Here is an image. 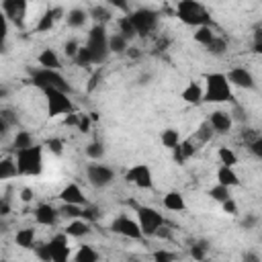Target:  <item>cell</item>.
Masks as SVG:
<instances>
[{
  "label": "cell",
  "mask_w": 262,
  "mask_h": 262,
  "mask_svg": "<svg viewBox=\"0 0 262 262\" xmlns=\"http://www.w3.org/2000/svg\"><path fill=\"white\" fill-rule=\"evenodd\" d=\"M233 100L231 84L227 82L225 74L221 72H211L205 76V86H203V102H213V104H223Z\"/></svg>",
  "instance_id": "1"
},
{
  "label": "cell",
  "mask_w": 262,
  "mask_h": 262,
  "mask_svg": "<svg viewBox=\"0 0 262 262\" xmlns=\"http://www.w3.org/2000/svg\"><path fill=\"white\" fill-rule=\"evenodd\" d=\"M43 149L45 147L41 143H33L25 149L14 151L18 176H39L43 172Z\"/></svg>",
  "instance_id": "2"
},
{
  "label": "cell",
  "mask_w": 262,
  "mask_h": 262,
  "mask_svg": "<svg viewBox=\"0 0 262 262\" xmlns=\"http://www.w3.org/2000/svg\"><path fill=\"white\" fill-rule=\"evenodd\" d=\"M84 47L88 49L90 57H92V63L94 66H102L111 51H108V33H106V27L104 25H92L90 31H88V37H86V43Z\"/></svg>",
  "instance_id": "3"
},
{
  "label": "cell",
  "mask_w": 262,
  "mask_h": 262,
  "mask_svg": "<svg viewBox=\"0 0 262 262\" xmlns=\"http://www.w3.org/2000/svg\"><path fill=\"white\" fill-rule=\"evenodd\" d=\"M31 84L35 88H39L41 92L47 88H55V90H63L68 94H72V84L66 80V76L59 70H49V68H35L31 70Z\"/></svg>",
  "instance_id": "4"
},
{
  "label": "cell",
  "mask_w": 262,
  "mask_h": 262,
  "mask_svg": "<svg viewBox=\"0 0 262 262\" xmlns=\"http://www.w3.org/2000/svg\"><path fill=\"white\" fill-rule=\"evenodd\" d=\"M176 16L184 25L194 27V29L211 23V16H209L207 8L201 2H196V0H178V4H176Z\"/></svg>",
  "instance_id": "5"
},
{
  "label": "cell",
  "mask_w": 262,
  "mask_h": 262,
  "mask_svg": "<svg viewBox=\"0 0 262 262\" xmlns=\"http://www.w3.org/2000/svg\"><path fill=\"white\" fill-rule=\"evenodd\" d=\"M131 23V27L135 29L137 37H147L158 29L160 23V12L154 8H137V10H129L125 14Z\"/></svg>",
  "instance_id": "6"
},
{
  "label": "cell",
  "mask_w": 262,
  "mask_h": 262,
  "mask_svg": "<svg viewBox=\"0 0 262 262\" xmlns=\"http://www.w3.org/2000/svg\"><path fill=\"white\" fill-rule=\"evenodd\" d=\"M43 96H45V102H47V115L51 119L55 117H61V115H70L76 111L72 98L68 92L63 90H55V88H47L43 90Z\"/></svg>",
  "instance_id": "7"
},
{
  "label": "cell",
  "mask_w": 262,
  "mask_h": 262,
  "mask_svg": "<svg viewBox=\"0 0 262 262\" xmlns=\"http://www.w3.org/2000/svg\"><path fill=\"white\" fill-rule=\"evenodd\" d=\"M135 213H137V223H139V229H141L143 237H154L156 231L166 223L164 213H160L154 207L139 205V207H135Z\"/></svg>",
  "instance_id": "8"
},
{
  "label": "cell",
  "mask_w": 262,
  "mask_h": 262,
  "mask_svg": "<svg viewBox=\"0 0 262 262\" xmlns=\"http://www.w3.org/2000/svg\"><path fill=\"white\" fill-rule=\"evenodd\" d=\"M86 180L94 186V188H106L108 184L115 182V170L106 164L100 162H92L86 166Z\"/></svg>",
  "instance_id": "9"
},
{
  "label": "cell",
  "mask_w": 262,
  "mask_h": 262,
  "mask_svg": "<svg viewBox=\"0 0 262 262\" xmlns=\"http://www.w3.org/2000/svg\"><path fill=\"white\" fill-rule=\"evenodd\" d=\"M6 16L8 23H12L14 27L23 29L27 23V12H29V0H2V8H0Z\"/></svg>",
  "instance_id": "10"
},
{
  "label": "cell",
  "mask_w": 262,
  "mask_h": 262,
  "mask_svg": "<svg viewBox=\"0 0 262 262\" xmlns=\"http://www.w3.org/2000/svg\"><path fill=\"white\" fill-rule=\"evenodd\" d=\"M125 180L137 188H143V190H149L154 188V172L147 164H135L131 166L127 172H125Z\"/></svg>",
  "instance_id": "11"
},
{
  "label": "cell",
  "mask_w": 262,
  "mask_h": 262,
  "mask_svg": "<svg viewBox=\"0 0 262 262\" xmlns=\"http://www.w3.org/2000/svg\"><path fill=\"white\" fill-rule=\"evenodd\" d=\"M111 229L117 233V235H123V237H129V239H143V233L139 229V223L137 219H131L129 215H119L113 219L111 223Z\"/></svg>",
  "instance_id": "12"
},
{
  "label": "cell",
  "mask_w": 262,
  "mask_h": 262,
  "mask_svg": "<svg viewBox=\"0 0 262 262\" xmlns=\"http://www.w3.org/2000/svg\"><path fill=\"white\" fill-rule=\"evenodd\" d=\"M51 254L53 262H68L70 260V235L68 233H55L49 242H45Z\"/></svg>",
  "instance_id": "13"
},
{
  "label": "cell",
  "mask_w": 262,
  "mask_h": 262,
  "mask_svg": "<svg viewBox=\"0 0 262 262\" xmlns=\"http://www.w3.org/2000/svg\"><path fill=\"white\" fill-rule=\"evenodd\" d=\"M225 78H227V82L231 84V88H233V86H235V88H242V90H254V88H256V80H254V76H252V72H250L248 68L235 66V68H231V70L225 74Z\"/></svg>",
  "instance_id": "14"
},
{
  "label": "cell",
  "mask_w": 262,
  "mask_h": 262,
  "mask_svg": "<svg viewBox=\"0 0 262 262\" xmlns=\"http://www.w3.org/2000/svg\"><path fill=\"white\" fill-rule=\"evenodd\" d=\"M33 217L39 225H45V227H51L57 223V219L61 217L59 215V209H55L53 205L49 203H39L35 209H33Z\"/></svg>",
  "instance_id": "15"
},
{
  "label": "cell",
  "mask_w": 262,
  "mask_h": 262,
  "mask_svg": "<svg viewBox=\"0 0 262 262\" xmlns=\"http://www.w3.org/2000/svg\"><path fill=\"white\" fill-rule=\"evenodd\" d=\"M63 16H66L63 8H59V6L47 8V10L39 16V20H37V25H35V31H37V33H49V31L55 27V23H57L59 18H63Z\"/></svg>",
  "instance_id": "16"
},
{
  "label": "cell",
  "mask_w": 262,
  "mask_h": 262,
  "mask_svg": "<svg viewBox=\"0 0 262 262\" xmlns=\"http://www.w3.org/2000/svg\"><path fill=\"white\" fill-rule=\"evenodd\" d=\"M199 143L192 139V137H188V139H180L174 147H172V158H174V162L176 164H184V162H188L194 154H196V147Z\"/></svg>",
  "instance_id": "17"
},
{
  "label": "cell",
  "mask_w": 262,
  "mask_h": 262,
  "mask_svg": "<svg viewBox=\"0 0 262 262\" xmlns=\"http://www.w3.org/2000/svg\"><path fill=\"white\" fill-rule=\"evenodd\" d=\"M207 121H209V125L213 127V131L219 133V135L229 133L231 127H233V119H231V115L225 113V111H213V113L207 117Z\"/></svg>",
  "instance_id": "18"
},
{
  "label": "cell",
  "mask_w": 262,
  "mask_h": 262,
  "mask_svg": "<svg viewBox=\"0 0 262 262\" xmlns=\"http://www.w3.org/2000/svg\"><path fill=\"white\" fill-rule=\"evenodd\" d=\"M59 201L68 203V205H82V207L88 205V199L84 196V190L76 182H70L59 190Z\"/></svg>",
  "instance_id": "19"
},
{
  "label": "cell",
  "mask_w": 262,
  "mask_h": 262,
  "mask_svg": "<svg viewBox=\"0 0 262 262\" xmlns=\"http://www.w3.org/2000/svg\"><path fill=\"white\" fill-rule=\"evenodd\" d=\"M180 98H182L186 104H192V106L203 104V86H201L196 80H190V82L182 88Z\"/></svg>",
  "instance_id": "20"
},
{
  "label": "cell",
  "mask_w": 262,
  "mask_h": 262,
  "mask_svg": "<svg viewBox=\"0 0 262 262\" xmlns=\"http://www.w3.org/2000/svg\"><path fill=\"white\" fill-rule=\"evenodd\" d=\"M90 231H92L90 221H86V219H82V217L70 219V223L63 227V233H68L70 237H86Z\"/></svg>",
  "instance_id": "21"
},
{
  "label": "cell",
  "mask_w": 262,
  "mask_h": 262,
  "mask_svg": "<svg viewBox=\"0 0 262 262\" xmlns=\"http://www.w3.org/2000/svg\"><path fill=\"white\" fill-rule=\"evenodd\" d=\"M88 10L86 8H72V10H68L66 12V16H63V20H66V25L70 27V29H82L86 23H88Z\"/></svg>",
  "instance_id": "22"
},
{
  "label": "cell",
  "mask_w": 262,
  "mask_h": 262,
  "mask_svg": "<svg viewBox=\"0 0 262 262\" xmlns=\"http://www.w3.org/2000/svg\"><path fill=\"white\" fill-rule=\"evenodd\" d=\"M217 182L223 184V186L233 188V186H239V176H237V172H235L233 166H219V170H217Z\"/></svg>",
  "instance_id": "23"
},
{
  "label": "cell",
  "mask_w": 262,
  "mask_h": 262,
  "mask_svg": "<svg viewBox=\"0 0 262 262\" xmlns=\"http://www.w3.org/2000/svg\"><path fill=\"white\" fill-rule=\"evenodd\" d=\"M162 203H164V209H168V211H176V213L186 211V201H184V196H182L178 190L166 192Z\"/></svg>",
  "instance_id": "24"
},
{
  "label": "cell",
  "mask_w": 262,
  "mask_h": 262,
  "mask_svg": "<svg viewBox=\"0 0 262 262\" xmlns=\"http://www.w3.org/2000/svg\"><path fill=\"white\" fill-rule=\"evenodd\" d=\"M88 16H90L96 25H104V27H106V23H111V20H113V10H111V6L96 4V6L88 8Z\"/></svg>",
  "instance_id": "25"
},
{
  "label": "cell",
  "mask_w": 262,
  "mask_h": 262,
  "mask_svg": "<svg viewBox=\"0 0 262 262\" xmlns=\"http://www.w3.org/2000/svg\"><path fill=\"white\" fill-rule=\"evenodd\" d=\"M37 61L41 68H49V70H59L61 68V59L59 55L55 53V49H43L39 55H37Z\"/></svg>",
  "instance_id": "26"
},
{
  "label": "cell",
  "mask_w": 262,
  "mask_h": 262,
  "mask_svg": "<svg viewBox=\"0 0 262 262\" xmlns=\"http://www.w3.org/2000/svg\"><path fill=\"white\" fill-rule=\"evenodd\" d=\"M14 244L18 248H23V250H33V246H35V229L33 227L18 229L16 235H14Z\"/></svg>",
  "instance_id": "27"
},
{
  "label": "cell",
  "mask_w": 262,
  "mask_h": 262,
  "mask_svg": "<svg viewBox=\"0 0 262 262\" xmlns=\"http://www.w3.org/2000/svg\"><path fill=\"white\" fill-rule=\"evenodd\" d=\"M14 176H18V172H16V162H14V154L0 158V180H10V178H14Z\"/></svg>",
  "instance_id": "28"
},
{
  "label": "cell",
  "mask_w": 262,
  "mask_h": 262,
  "mask_svg": "<svg viewBox=\"0 0 262 262\" xmlns=\"http://www.w3.org/2000/svg\"><path fill=\"white\" fill-rule=\"evenodd\" d=\"M74 260H76V262H96V260H100V254H98V252H96L92 246L82 244V246L76 250Z\"/></svg>",
  "instance_id": "29"
},
{
  "label": "cell",
  "mask_w": 262,
  "mask_h": 262,
  "mask_svg": "<svg viewBox=\"0 0 262 262\" xmlns=\"http://www.w3.org/2000/svg\"><path fill=\"white\" fill-rule=\"evenodd\" d=\"M127 47H129V41H127L121 33L108 35V51H111V53H125Z\"/></svg>",
  "instance_id": "30"
},
{
  "label": "cell",
  "mask_w": 262,
  "mask_h": 262,
  "mask_svg": "<svg viewBox=\"0 0 262 262\" xmlns=\"http://www.w3.org/2000/svg\"><path fill=\"white\" fill-rule=\"evenodd\" d=\"M213 135H215V131H213V127L209 125V121H203V123L196 127L192 139H194L196 143H209V141L213 139Z\"/></svg>",
  "instance_id": "31"
},
{
  "label": "cell",
  "mask_w": 262,
  "mask_h": 262,
  "mask_svg": "<svg viewBox=\"0 0 262 262\" xmlns=\"http://www.w3.org/2000/svg\"><path fill=\"white\" fill-rule=\"evenodd\" d=\"M33 143H35L33 135H31L29 131H25V129L16 131V133H14V137H12V149H14V151L25 149V147H29V145H33Z\"/></svg>",
  "instance_id": "32"
},
{
  "label": "cell",
  "mask_w": 262,
  "mask_h": 262,
  "mask_svg": "<svg viewBox=\"0 0 262 262\" xmlns=\"http://www.w3.org/2000/svg\"><path fill=\"white\" fill-rule=\"evenodd\" d=\"M217 158H219L221 166H233L235 168V164H237V154L231 147H227V145H221L217 149Z\"/></svg>",
  "instance_id": "33"
},
{
  "label": "cell",
  "mask_w": 262,
  "mask_h": 262,
  "mask_svg": "<svg viewBox=\"0 0 262 262\" xmlns=\"http://www.w3.org/2000/svg\"><path fill=\"white\" fill-rule=\"evenodd\" d=\"M205 49H207L211 55H215V57H221V55L227 51V41H225L223 37L215 35V37L211 39V43H209V45H205Z\"/></svg>",
  "instance_id": "34"
},
{
  "label": "cell",
  "mask_w": 262,
  "mask_h": 262,
  "mask_svg": "<svg viewBox=\"0 0 262 262\" xmlns=\"http://www.w3.org/2000/svg\"><path fill=\"white\" fill-rule=\"evenodd\" d=\"M215 35H217V33L211 29V25H203V27H196V31H194V41L205 47V45L211 43V39H213Z\"/></svg>",
  "instance_id": "35"
},
{
  "label": "cell",
  "mask_w": 262,
  "mask_h": 262,
  "mask_svg": "<svg viewBox=\"0 0 262 262\" xmlns=\"http://www.w3.org/2000/svg\"><path fill=\"white\" fill-rule=\"evenodd\" d=\"M104 151H106V149H104V143L98 141V139H96V141H90V143L86 145V156H88L92 162H100V160L104 158Z\"/></svg>",
  "instance_id": "36"
},
{
  "label": "cell",
  "mask_w": 262,
  "mask_h": 262,
  "mask_svg": "<svg viewBox=\"0 0 262 262\" xmlns=\"http://www.w3.org/2000/svg\"><path fill=\"white\" fill-rule=\"evenodd\" d=\"M160 141H162V145L164 147H168V149H172L178 141H180V133L176 131V129H164L162 133H160Z\"/></svg>",
  "instance_id": "37"
},
{
  "label": "cell",
  "mask_w": 262,
  "mask_h": 262,
  "mask_svg": "<svg viewBox=\"0 0 262 262\" xmlns=\"http://www.w3.org/2000/svg\"><path fill=\"white\" fill-rule=\"evenodd\" d=\"M117 27H119V31H117V33H121L129 43L137 37V35H135V29L131 27V23H129V18H127V16H121V18L117 20Z\"/></svg>",
  "instance_id": "38"
},
{
  "label": "cell",
  "mask_w": 262,
  "mask_h": 262,
  "mask_svg": "<svg viewBox=\"0 0 262 262\" xmlns=\"http://www.w3.org/2000/svg\"><path fill=\"white\" fill-rule=\"evenodd\" d=\"M209 196L213 199V201H217V203H223L225 199H229L231 196V188L229 186H223V184H215L211 190H209Z\"/></svg>",
  "instance_id": "39"
},
{
  "label": "cell",
  "mask_w": 262,
  "mask_h": 262,
  "mask_svg": "<svg viewBox=\"0 0 262 262\" xmlns=\"http://www.w3.org/2000/svg\"><path fill=\"white\" fill-rule=\"evenodd\" d=\"M74 63L80 66V68H90V66H94V63H92V57H90V53H88V49H86L84 45H80V49L76 51Z\"/></svg>",
  "instance_id": "40"
},
{
  "label": "cell",
  "mask_w": 262,
  "mask_h": 262,
  "mask_svg": "<svg viewBox=\"0 0 262 262\" xmlns=\"http://www.w3.org/2000/svg\"><path fill=\"white\" fill-rule=\"evenodd\" d=\"M59 215H61V217H68V219L82 217V205H68V203H61Z\"/></svg>",
  "instance_id": "41"
},
{
  "label": "cell",
  "mask_w": 262,
  "mask_h": 262,
  "mask_svg": "<svg viewBox=\"0 0 262 262\" xmlns=\"http://www.w3.org/2000/svg\"><path fill=\"white\" fill-rule=\"evenodd\" d=\"M207 250H209L207 242L196 239V242H192V246H190V256H192L194 260H205V258H207Z\"/></svg>",
  "instance_id": "42"
},
{
  "label": "cell",
  "mask_w": 262,
  "mask_h": 262,
  "mask_svg": "<svg viewBox=\"0 0 262 262\" xmlns=\"http://www.w3.org/2000/svg\"><path fill=\"white\" fill-rule=\"evenodd\" d=\"M8 20L4 16V12L0 10V53L6 51V43H8Z\"/></svg>",
  "instance_id": "43"
},
{
  "label": "cell",
  "mask_w": 262,
  "mask_h": 262,
  "mask_svg": "<svg viewBox=\"0 0 262 262\" xmlns=\"http://www.w3.org/2000/svg\"><path fill=\"white\" fill-rule=\"evenodd\" d=\"M239 137H242V141L248 145V143H252L254 139H258V137H262V135H260V131H258L256 127H244V129L239 131Z\"/></svg>",
  "instance_id": "44"
},
{
  "label": "cell",
  "mask_w": 262,
  "mask_h": 262,
  "mask_svg": "<svg viewBox=\"0 0 262 262\" xmlns=\"http://www.w3.org/2000/svg\"><path fill=\"white\" fill-rule=\"evenodd\" d=\"M43 147H47V149H49L51 154H55V156H61V154H63V141H61V139H57V137L47 139Z\"/></svg>",
  "instance_id": "45"
},
{
  "label": "cell",
  "mask_w": 262,
  "mask_h": 262,
  "mask_svg": "<svg viewBox=\"0 0 262 262\" xmlns=\"http://www.w3.org/2000/svg\"><path fill=\"white\" fill-rule=\"evenodd\" d=\"M151 258L158 260V262H172V260H176L178 256H176L174 252H168V250H156V252L151 254Z\"/></svg>",
  "instance_id": "46"
},
{
  "label": "cell",
  "mask_w": 262,
  "mask_h": 262,
  "mask_svg": "<svg viewBox=\"0 0 262 262\" xmlns=\"http://www.w3.org/2000/svg\"><path fill=\"white\" fill-rule=\"evenodd\" d=\"M78 49H80L78 39H68V41L63 43V53H66V57H72V59H74V55H76Z\"/></svg>",
  "instance_id": "47"
},
{
  "label": "cell",
  "mask_w": 262,
  "mask_h": 262,
  "mask_svg": "<svg viewBox=\"0 0 262 262\" xmlns=\"http://www.w3.org/2000/svg\"><path fill=\"white\" fill-rule=\"evenodd\" d=\"M0 119H4L10 127H14L18 123V117H16V113L12 108H0Z\"/></svg>",
  "instance_id": "48"
},
{
  "label": "cell",
  "mask_w": 262,
  "mask_h": 262,
  "mask_svg": "<svg viewBox=\"0 0 262 262\" xmlns=\"http://www.w3.org/2000/svg\"><path fill=\"white\" fill-rule=\"evenodd\" d=\"M106 6L115 8V10H121V12H129V0H104Z\"/></svg>",
  "instance_id": "49"
},
{
  "label": "cell",
  "mask_w": 262,
  "mask_h": 262,
  "mask_svg": "<svg viewBox=\"0 0 262 262\" xmlns=\"http://www.w3.org/2000/svg\"><path fill=\"white\" fill-rule=\"evenodd\" d=\"M246 147L250 149V154H252L254 158H258V160L262 158V137H258V139H254V141H252V143H248Z\"/></svg>",
  "instance_id": "50"
},
{
  "label": "cell",
  "mask_w": 262,
  "mask_h": 262,
  "mask_svg": "<svg viewBox=\"0 0 262 262\" xmlns=\"http://www.w3.org/2000/svg\"><path fill=\"white\" fill-rule=\"evenodd\" d=\"M229 115H231V119H233V121H239V123H248V113H246L242 106H237V104L233 106V111H231Z\"/></svg>",
  "instance_id": "51"
},
{
  "label": "cell",
  "mask_w": 262,
  "mask_h": 262,
  "mask_svg": "<svg viewBox=\"0 0 262 262\" xmlns=\"http://www.w3.org/2000/svg\"><path fill=\"white\" fill-rule=\"evenodd\" d=\"M221 207H223V211H225L227 215H237V203L233 201V196L225 199V201L221 203Z\"/></svg>",
  "instance_id": "52"
},
{
  "label": "cell",
  "mask_w": 262,
  "mask_h": 262,
  "mask_svg": "<svg viewBox=\"0 0 262 262\" xmlns=\"http://www.w3.org/2000/svg\"><path fill=\"white\" fill-rule=\"evenodd\" d=\"M256 225H258V215H256V213H246V217L242 219V227L254 229Z\"/></svg>",
  "instance_id": "53"
},
{
  "label": "cell",
  "mask_w": 262,
  "mask_h": 262,
  "mask_svg": "<svg viewBox=\"0 0 262 262\" xmlns=\"http://www.w3.org/2000/svg\"><path fill=\"white\" fill-rule=\"evenodd\" d=\"M10 211H12L10 196H0V217H6Z\"/></svg>",
  "instance_id": "54"
},
{
  "label": "cell",
  "mask_w": 262,
  "mask_h": 262,
  "mask_svg": "<svg viewBox=\"0 0 262 262\" xmlns=\"http://www.w3.org/2000/svg\"><path fill=\"white\" fill-rule=\"evenodd\" d=\"M154 237H160V239H172V229H170V227L164 223V225H162V227L156 231V235H154Z\"/></svg>",
  "instance_id": "55"
},
{
  "label": "cell",
  "mask_w": 262,
  "mask_h": 262,
  "mask_svg": "<svg viewBox=\"0 0 262 262\" xmlns=\"http://www.w3.org/2000/svg\"><path fill=\"white\" fill-rule=\"evenodd\" d=\"M100 80H102V72H100V70H96V72L90 76V84H88V90L92 92V90H94V88L100 84Z\"/></svg>",
  "instance_id": "56"
},
{
  "label": "cell",
  "mask_w": 262,
  "mask_h": 262,
  "mask_svg": "<svg viewBox=\"0 0 262 262\" xmlns=\"http://www.w3.org/2000/svg\"><path fill=\"white\" fill-rule=\"evenodd\" d=\"M33 199H35V192L31 188H23L20 190V201L23 203H33Z\"/></svg>",
  "instance_id": "57"
},
{
  "label": "cell",
  "mask_w": 262,
  "mask_h": 262,
  "mask_svg": "<svg viewBox=\"0 0 262 262\" xmlns=\"http://www.w3.org/2000/svg\"><path fill=\"white\" fill-rule=\"evenodd\" d=\"M244 260L246 262H260V256H256V254H244Z\"/></svg>",
  "instance_id": "58"
},
{
  "label": "cell",
  "mask_w": 262,
  "mask_h": 262,
  "mask_svg": "<svg viewBox=\"0 0 262 262\" xmlns=\"http://www.w3.org/2000/svg\"><path fill=\"white\" fill-rule=\"evenodd\" d=\"M10 129V125L4 121V119H0V135H6V131Z\"/></svg>",
  "instance_id": "59"
},
{
  "label": "cell",
  "mask_w": 262,
  "mask_h": 262,
  "mask_svg": "<svg viewBox=\"0 0 262 262\" xmlns=\"http://www.w3.org/2000/svg\"><path fill=\"white\" fill-rule=\"evenodd\" d=\"M149 80H151V74H143L139 78V84H149Z\"/></svg>",
  "instance_id": "60"
},
{
  "label": "cell",
  "mask_w": 262,
  "mask_h": 262,
  "mask_svg": "<svg viewBox=\"0 0 262 262\" xmlns=\"http://www.w3.org/2000/svg\"><path fill=\"white\" fill-rule=\"evenodd\" d=\"M6 94H8V90H6V88H2V86H0V98H4V96H6Z\"/></svg>",
  "instance_id": "61"
}]
</instances>
